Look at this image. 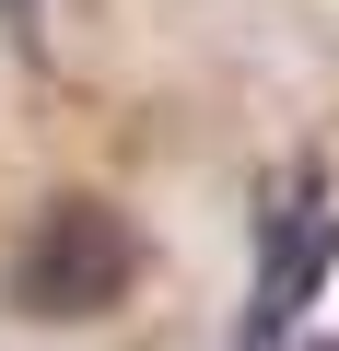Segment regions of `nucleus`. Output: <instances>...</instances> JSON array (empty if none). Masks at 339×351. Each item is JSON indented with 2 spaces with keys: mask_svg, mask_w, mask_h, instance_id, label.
I'll use <instances>...</instances> for the list:
<instances>
[{
  "mask_svg": "<svg viewBox=\"0 0 339 351\" xmlns=\"http://www.w3.org/2000/svg\"><path fill=\"white\" fill-rule=\"evenodd\" d=\"M339 258V199H327V176L316 164H281L269 188H258V281H246V339H281L316 281Z\"/></svg>",
  "mask_w": 339,
  "mask_h": 351,
  "instance_id": "f257e3e1",
  "label": "nucleus"
},
{
  "mask_svg": "<svg viewBox=\"0 0 339 351\" xmlns=\"http://www.w3.org/2000/svg\"><path fill=\"white\" fill-rule=\"evenodd\" d=\"M129 281H140V234H129L105 199H47L24 269H12V293H24L36 316H105Z\"/></svg>",
  "mask_w": 339,
  "mask_h": 351,
  "instance_id": "f03ea898",
  "label": "nucleus"
}]
</instances>
